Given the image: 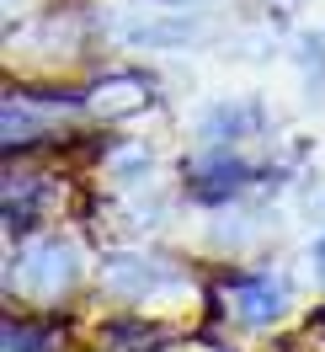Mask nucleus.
<instances>
[{
  "label": "nucleus",
  "instance_id": "12",
  "mask_svg": "<svg viewBox=\"0 0 325 352\" xmlns=\"http://www.w3.org/2000/svg\"><path fill=\"white\" fill-rule=\"evenodd\" d=\"M299 75L309 86V96L325 102V38H299Z\"/></svg>",
  "mask_w": 325,
  "mask_h": 352
},
{
  "label": "nucleus",
  "instance_id": "13",
  "mask_svg": "<svg viewBox=\"0 0 325 352\" xmlns=\"http://www.w3.org/2000/svg\"><path fill=\"white\" fill-rule=\"evenodd\" d=\"M309 272H315V283L325 288V230L309 241Z\"/></svg>",
  "mask_w": 325,
  "mask_h": 352
},
{
  "label": "nucleus",
  "instance_id": "4",
  "mask_svg": "<svg viewBox=\"0 0 325 352\" xmlns=\"http://www.w3.org/2000/svg\"><path fill=\"white\" fill-rule=\"evenodd\" d=\"M96 278H102V288L117 305L144 309V305H160L166 294H181L187 288V267H176L171 256H150V251H107Z\"/></svg>",
  "mask_w": 325,
  "mask_h": 352
},
{
  "label": "nucleus",
  "instance_id": "9",
  "mask_svg": "<svg viewBox=\"0 0 325 352\" xmlns=\"http://www.w3.org/2000/svg\"><path fill=\"white\" fill-rule=\"evenodd\" d=\"M261 133H267V107L256 96H224L214 107H203V118H197V139L224 144V150H240L245 139H261Z\"/></svg>",
  "mask_w": 325,
  "mask_h": 352
},
{
  "label": "nucleus",
  "instance_id": "2",
  "mask_svg": "<svg viewBox=\"0 0 325 352\" xmlns=\"http://www.w3.org/2000/svg\"><path fill=\"white\" fill-rule=\"evenodd\" d=\"M218 309L240 331H267V326H278V320H288L293 288L272 267H224L218 272Z\"/></svg>",
  "mask_w": 325,
  "mask_h": 352
},
{
  "label": "nucleus",
  "instance_id": "14",
  "mask_svg": "<svg viewBox=\"0 0 325 352\" xmlns=\"http://www.w3.org/2000/svg\"><path fill=\"white\" fill-rule=\"evenodd\" d=\"M171 6H203V0H171Z\"/></svg>",
  "mask_w": 325,
  "mask_h": 352
},
{
  "label": "nucleus",
  "instance_id": "8",
  "mask_svg": "<svg viewBox=\"0 0 325 352\" xmlns=\"http://www.w3.org/2000/svg\"><path fill=\"white\" fill-rule=\"evenodd\" d=\"M96 352H181V336L144 309H117L96 326Z\"/></svg>",
  "mask_w": 325,
  "mask_h": 352
},
{
  "label": "nucleus",
  "instance_id": "6",
  "mask_svg": "<svg viewBox=\"0 0 325 352\" xmlns=\"http://www.w3.org/2000/svg\"><path fill=\"white\" fill-rule=\"evenodd\" d=\"M54 187L59 182L48 171H27V166L5 171V235L11 241L43 235V224L54 219Z\"/></svg>",
  "mask_w": 325,
  "mask_h": 352
},
{
  "label": "nucleus",
  "instance_id": "11",
  "mask_svg": "<svg viewBox=\"0 0 325 352\" xmlns=\"http://www.w3.org/2000/svg\"><path fill=\"white\" fill-rule=\"evenodd\" d=\"M5 352H65V331L43 309H16L5 315Z\"/></svg>",
  "mask_w": 325,
  "mask_h": 352
},
{
  "label": "nucleus",
  "instance_id": "3",
  "mask_svg": "<svg viewBox=\"0 0 325 352\" xmlns=\"http://www.w3.org/2000/svg\"><path fill=\"white\" fill-rule=\"evenodd\" d=\"M86 107V91L75 86H11L5 91V150L22 155L38 139L59 133L65 118H80Z\"/></svg>",
  "mask_w": 325,
  "mask_h": 352
},
{
  "label": "nucleus",
  "instance_id": "10",
  "mask_svg": "<svg viewBox=\"0 0 325 352\" xmlns=\"http://www.w3.org/2000/svg\"><path fill=\"white\" fill-rule=\"evenodd\" d=\"M155 102V80L150 75H139V69H117L107 80H96L86 91V107L96 118H133V112H144Z\"/></svg>",
  "mask_w": 325,
  "mask_h": 352
},
{
  "label": "nucleus",
  "instance_id": "5",
  "mask_svg": "<svg viewBox=\"0 0 325 352\" xmlns=\"http://www.w3.org/2000/svg\"><path fill=\"white\" fill-rule=\"evenodd\" d=\"M256 182H261L256 160H245L240 150H224V144H203V150L181 166V192H187L197 208H229V203H240Z\"/></svg>",
  "mask_w": 325,
  "mask_h": 352
},
{
  "label": "nucleus",
  "instance_id": "7",
  "mask_svg": "<svg viewBox=\"0 0 325 352\" xmlns=\"http://www.w3.org/2000/svg\"><path fill=\"white\" fill-rule=\"evenodd\" d=\"M214 32L203 16V6H166L160 16H128L123 22V43L128 48H192Z\"/></svg>",
  "mask_w": 325,
  "mask_h": 352
},
{
  "label": "nucleus",
  "instance_id": "1",
  "mask_svg": "<svg viewBox=\"0 0 325 352\" xmlns=\"http://www.w3.org/2000/svg\"><path fill=\"white\" fill-rule=\"evenodd\" d=\"M86 278V256L80 245L59 235V230H43L11 251V267H5V288L11 299H22V309H54L59 299H69Z\"/></svg>",
  "mask_w": 325,
  "mask_h": 352
}]
</instances>
